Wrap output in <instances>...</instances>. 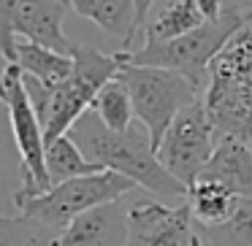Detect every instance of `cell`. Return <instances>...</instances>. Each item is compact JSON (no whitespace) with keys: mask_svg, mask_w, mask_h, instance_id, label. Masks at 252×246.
<instances>
[{"mask_svg":"<svg viewBox=\"0 0 252 246\" xmlns=\"http://www.w3.org/2000/svg\"><path fill=\"white\" fill-rule=\"evenodd\" d=\"M198 179L220 181L239 200H252V149L230 136H220L217 149Z\"/></svg>","mask_w":252,"mask_h":246,"instance_id":"obj_12","label":"cell"},{"mask_svg":"<svg viewBox=\"0 0 252 246\" xmlns=\"http://www.w3.org/2000/svg\"><path fill=\"white\" fill-rule=\"evenodd\" d=\"M133 190H136V184L130 179L114 173V170H100V173H93V176H82V179L55 184L44 195L17 203V208L19 214H28V217L38 219V222L63 230L76 217L93 211V208L117 203L120 197L130 195Z\"/></svg>","mask_w":252,"mask_h":246,"instance_id":"obj_7","label":"cell"},{"mask_svg":"<svg viewBox=\"0 0 252 246\" xmlns=\"http://www.w3.org/2000/svg\"><path fill=\"white\" fill-rule=\"evenodd\" d=\"M225 8H239L241 14L252 19V0H225Z\"/></svg>","mask_w":252,"mask_h":246,"instance_id":"obj_24","label":"cell"},{"mask_svg":"<svg viewBox=\"0 0 252 246\" xmlns=\"http://www.w3.org/2000/svg\"><path fill=\"white\" fill-rule=\"evenodd\" d=\"M14 65L22 71V76L35 79V82H41L44 87H57V84H63L71 76L73 57L57 55V52L35 46V44H30V41H17Z\"/></svg>","mask_w":252,"mask_h":246,"instance_id":"obj_15","label":"cell"},{"mask_svg":"<svg viewBox=\"0 0 252 246\" xmlns=\"http://www.w3.org/2000/svg\"><path fill=\"white\" fill-rule=\"evenodd\" d=\"M93 111L98 114V119L114 133H125L138 122L136 111H133L130 92H127V87L120 82V79L109 82L103 89H100L98 98H95V103H93Z\"/></svg>","mask_w":252,"mask_h":246,"instance_id":"obj_20","label":"cell"},{"mask_svg":"<svg viewBox=\"0 0 252 246\" xmlns=\"http://www.w3.org/2000/svg\"><path fill=\"white\" fill-rule=\"evenodd\" d=\"M0 103L6 106L11 136L19 152V168H22V184L14 190L11 200L22 203L28 197H38L52 190L49 173H46V141L44 127L25 92L22 71L14 62H8L0 71Z\"/></svg>","mask_w":252,"mask_h":246,"instance_id":"obj_5","label":"cell"},{"mask_svg":"<svg viewBox=\"0 0 252 246\" xmlns=\"http://www.w3.org/2000/svg\"><path fill=\"white\" fill-rule=\"evenodd\" d=\"M206 22L192 0H171L147 25H144V44H171L182 35L198 30Z\"/></svg>","mask_w":252,"mask_h":246,"instance_id":"obj_14","label":"cell"},{"mask_svg":"<svg viewBox=\"0 0 252 246\" xmlns=\"http://www.w3.org/2000/svg\"><path fill=\"white\" fill-rule=\"evenodd\" d=\"M100 170L103 168H98V165L90 163V160L82 154V149L73 143L71 136H63V138H57L55 143L46 146V173H49L52 187L63 184V181H71V179L100 173Z\"/></svg>","mask_w":252,"mask_h":246,"instance_id":"obj_17","label":"cell"},{"mask_svg":"<svg viewBox=\"0 0 252 246\" xmlns=\"http://www.w3.org/2000/svg\"><path fill=\"white\" fill-rule=\"evenodd\" d=\"M239 197L222 187L220 181L212 179H198L195 184L187 190V206L195 219V224H220L225 219L233 217V211L239 208Z\"/></svg>","mask_w":252,"mask_h":246,"instance_id":"obj_16","label":"cell"},{"mask_svg":"<svg viewBox=\"0 0 252 246\" xmlns=\"http://www.w3.org/2000/svg\"><path fill=\"white\" fill-rule=\"evenodd\" d=\"M82 19H90L95 27L122 44V52H130L138 27L136 0H65Z\"/></svg>","mask_w":252,"mask_h":246,"instance_id":"obj_13","label":"cell"},{"mask_svg":"<svg viewBox=\"0 0 252 246\" xmlns=\"http://www.w3.org/2000/svg\"><path fill=\"white\" fill-rule=\"evenodd\" d=\"M247 25H250L247 14H241L239 8H225L217 19L203 22L198 30L171 41V44H144L136 52H117V55L127 65H147V68L174 71L203 92L209 65L233 41V35L241 33Z\"/></svg>","mask_w":252,"mask_h":246,"instance_id":"obj_4","label":"cell"},{"mask_svg":"<svg viewBox=\"0 0 252 246\" xmlns=\"http://www.w3.org/2000/svg\"><path fill=\"white\" fill-rule=\"evenodd\" d=\"M60 233L28 214H0V246H60Z\"/></svg>","mask_w":252,"mask_h":246,"instance_id":"obj_18","label":"cell"},{"mask_svg":"<svg viewBox=\"0 0 252 246\" xmlns=\"http://www.w3.org/2000/svg\"><path fill=\"white\" fill-rule=\"evenodd\" d=\"M125 246H198L190 206H165L160 200L136 203L127 208Z\"/></svg>","mask_w":252,"mask_h":246,"instance_id":"obj_9","label":"cell"},{"mask_svg":"<svg viewBox=\"0 0 252 246\" xmlns=\"http://www.w3.org/2000/svg\"><path fill=\"white\" fill-rule=\"evenodd\" d=\"M117 79L130 92L136 119L149 130L155 152H158L171 122L176 119V114L182 109H187L190 103H195L198 98H203V92L195 84H190L185 76H179L174 71H165V68H147V65H127V62H122Z\"/></svg>","mask_w":252,"mask_h":246,"instance_id":"obj_6","label":"cell"},{"mask_svg":"<svg viewBox=\"0 0 252 246\" xmlns=\"http://www.w3.org/2000/svg\"><path fill=\"white\" fill-rule=\"evenodd\" d=\"M155 6V0H136V17H138V27L144 30L147 25V17H149V8Z\"/></svg>","mask_w":252,"mask_h":246,"instance_id":"obj_23","label":"cell"},{"mask_svg":"<svg viewBox=\"0 0 252 246\" xmlns=\"http://www.w3.org/2000/svg\"><path fill=\"white\" fill-rule=\"evenodd\" d=\"M68 136L73 138V143L82 149V154L93 165L130 179L136 187L152 192L165 206H185L187 203V190L160 165L149 130L141 122H136L125 133H114L90 109L71 127Z\"/></svg>","mask_w":252,"mask_h":246,"instance_id":"obj_1","label":"cell"},{"mask_svg":"<svg viewBox=\"0 0 252 246\" xmlns=\"http://www.w3.org/2000/svg\"><path fill=\"white\" fill-rule=\"evenodd\" d=\"M198 246H252V200H241L220 224H195Z\"/></svg>","mask_w":252,"mask_h":246,"instance_id":"obj_19","label":"cell"},{"mask_svg":"<svg viewBox=\"0 0 252 246\" xmlns=\"http://www.w3.org/2000/svg\"><path fill=\"white\" fill-rule=\"evenodd\" d=\"M220 133L206 111L203 98L190 103L176 114L171 127L165 130L158 146V160L185 190H190L209 165L214 149H217Z\"/></svg>","mask_w":252,"mask_h":246,"instance_id":"obj_8","label":"cell"},{"mask_svg":"<svg viewBox=\"0 0 252 246\" xmlns=\"http://www.w3.org/2000/svg\"><path fill=\"white\" fill-rule=\"evenodd\" d=\"M19 0H0V57L14 62L17 57V35H14V11Z\"/></svg>","mask_w":252,"mask_h":246,"instance_id":"obj_21","label":"cell"},{"mask_svg":"<svg viewBox=\"0 0 252 246\" xmlns=\"http://www.w3.org/2000/svg\"><path fill=\"white\" fill-rule=\"evenodd\" d=\"M71 57H73L71 76L57 87H44L35 79L22 76L25 92H28L30 103L38 114L41 127H44L46 146L71 133V127L93 109L98 92L120 76L122 68L120 55H103V52L84 44H76Z\"/></svg>","mask_w":252,"mask_h":246,"instance_id":"obj_2","label":"cell"},{"mask_svg":"<svg viewBox=\"0 0 252 246\" xmlns=\"http://www.w3.org/2000/svg\"><path fill=\"white\" fill-rule=\"evenodd\" d=\"M247 27H250V30H252V19H250V25H247Z\"/></svg>","mask_w":252,"mask_h":246,"instance_id":"obj_25","label":"cell"},{"mask_svg":"<svg viewBox=\"0 0 252 246\" xmlns=\"http://www.w3.org/2000/svg\"><path fill=\"white\" fill-rule=\"evenodd\" d=\"M198 6V11L203 14V19L206 22H212V19H217L220 14L225 11V0H192Z\"/></svg>","mask_w":252,"mask_h":246,"instance_id":"obj_22","label":"cell"},{"mask_svg":"<svg viewBox=\"0 0 252 246\" xmlns=\"http://www.w3.org/2000/svg\"><path fill=\"white\" fill-rule=\"evenodd\" d=\"M127 244V208L122 203L93 208L76 217L60 233V246H125Z\"/></svg>","mask_w":252,"mask_h":246,"instance_id":"obj_11","label":"cell"},{"mask_svg":"<svg viewBox=\"0 0 252 246\" xmlns=\"http://www.w3.org/2000/svg\"><path fill=\"white\" fill-rule=\"evenodd\" d=\"M203 103L220 136L252 149V30L244 27L209 65Z\"/></svg>","mask_w":252,"mask_h":246,"instance_id":"obj_3","label":"cell"},{"mask_svg":"<svg viewBox=\"0 0 252 246\" xmlns=\"http://www.w3.org/2000/svg\"><path fill=\"white\" fill-rule=\"evenodd\" d=\"M68 8L71 6L65 0H19L14 11V35H22L35 46L71 57L76 41H71L63 30Z\"/></svg>","mask_w":252,"mask_h":246,"instance_id":"obj_10","label":"cell"}]
</instances>
